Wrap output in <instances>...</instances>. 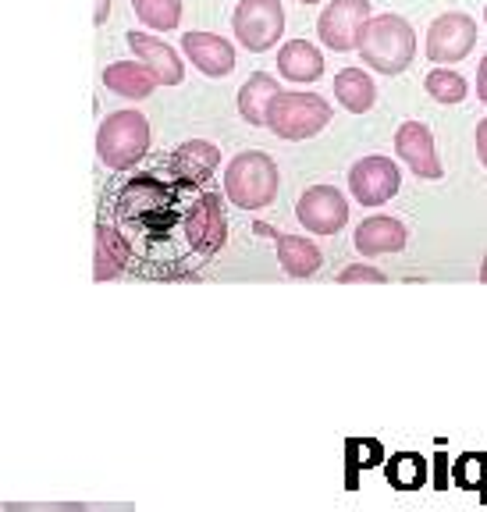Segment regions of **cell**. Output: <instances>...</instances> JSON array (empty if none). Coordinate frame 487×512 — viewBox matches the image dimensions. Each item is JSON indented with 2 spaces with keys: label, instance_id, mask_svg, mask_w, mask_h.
Segmentation results:
<instances>
[{
  "label": "cell",
  "instance_id": "4dcf8cb0",
  "mask_svg": "<svg viewBox=\"0 0 487 512\" xmlns=\"http://www.w3.org/2000/svg\"><path fill=\"white\" fill-rule=\"evenodd\" d=\"M299 4H320V0H299Z\"/></svg>",
  "mask_w": 487,
  "mask_h": 512
},
{
  "label": "cell",
  "instance_id": "8fae6325",
  "mask_svg": "<svg viewBox=\"0 0 487 512\" xmlns=\"http://www.w3.org/2000/svg\"><path fill=\"white\" fill-rule=\"evenodd\" d=\"M395 153L406 160V168L416 178H427V182H438L445 175L438 157V146H434L431 128L424 121H402L399 132H395Z\"/></svg>",
  "mask_w": 487,
  "mask_h": 512
},
{
  "label": "cell",
  "instance_id": "8992f818",
  "mask_svg": "<svg viewBox=\"0 0 487 512\" xmlns=\"http://www.w3.org/2000/svg\"><path fill=\"white\" fill-rule=\"evenodd\" d=\"M235 40L253 54H264L285 32V8L281 0H239V8L232 15Z\"/></svg>",
  "mask_w": 487,
  "mask_h": 512
},
{
  "label": "cell",
  "instance_id": "30bf717a",
  "mask_svg": "<svg viewBox=\"0 0 487 512\" xmlns=\"http://www.w3.org/2000/svg\"><path fill=\"white\" fill-rule=\"evenodd\" d=\"M296 217L313 235H338L349 224V200L335 185H313L299 196Z\"/></svg>",
  "mask_w": 487,
  "mask_h": 512
},
{
  "label": "cell",
  "instance_id": "7402d4cb",
  "mask_svg": "<svg viewBox=\"0 0 487 512\" xmlns=\"http://www.w3.org/2000/svg\"><path fill=\"white\" fill-rule=\"evenodd\" d=\"M132 11L146 29L171 32L182 22V0H132Z\"/></svg>",
  "mask_w": 487,
  "mask_h": 512
},
{
  "label": "cell",
  "instance_id": "52a82bcc",
  "mask_svg": "<svg viewBox=\"0 0 487 512\" xmlns=\"http://www.w3.org/2000/svg\"><path fill=\"white\" fill-rule=\"evenodd\" d=\"M370 0H331L328 8L320 11V22H317V32H320V43L328 50H360V36L370 22Z\"/></svg>",
  "mask_w": 487,
  "mask_h": 512
},
{
  "label": "cell",
  "instance_id": "7a4b0ae2",
  "mask_svg": "<svg viewBox=\"0 0 487 512\" xmlns=\"http://www.w3.org/2000/svg\"><path fill=\"white\" fill-rule=\"evenodd\" d=\"M360 57L381 75L406 72L416 57V32L402 15H374L360 36Z\"/></svg>",
  "mask_w": 487,
  "mask_h": 512
},
{
  "label": "cell",
  "instance_id": "83f0119b",
  "mask_svg": "<svg viewBox=\"0 0 487 512\" xmlns=\"http://www.w3.org/2000/svg\"><path fill=\"white\" fill-rule=\"evenodd\" d=\"M477 96L487 104V54L480 57V68H477Z\"/></svg>",
  "mask_w": 487,
  "mask_h": 512
},
{
  "label": "cell",
  "instance_id": "d6986e66",
  "mask_svg": "<svg viewBox=\"0 0 487 512\" xmlns=\"http://www.w3.org/2000/svg\"><path fill=\"white\" fill-rule=\"evenodd\" d=\"M281 86L264 72H253L246 79V86L239 89V114L249 121V125H267V114H271V104L278 100Z\"/></svg>",
  "mask_w": 487,
  "mask_h": 512
},
{
  "label": "cell",
  "instance_id": "4fadbf2b",
  "mask_svg": "<svg viewBox=\"0 0 487 512\" xmlns=\"http://www.w3.org/2000/svg\"><path fill=\"white\" fill-rule=\"evenodd\" d=\"M253 228H256V235H267V239L278 242V264H281V271L292 274V278H313V274L324 267V253H320L310 239H303V235L278 232L271 224H253Z\"/></svg>",
  "mask_w": 487,
  "mask_h": 512
},
{
  "label": "cell",
  "instance_id": "44dd1931",
  "mask_svg": "<svg viewBox=\"0 0 487 512\" xmlns=\"http://www.w3.org/2000/svg\"><path fill=\"white\" fill-rule=\"evenodd\" d=\"M128 264V253L121 246V239L114 235L111 224H100L96 228V267H93V278L96 281H107V278H118Z\"/></svg>",
  "mask_w": 487,
  "mask_h": 512
},
{
  "label": "cell",
  "instance_id": "5b68a950",
  "mask_svg": "<svg viewBox=\"0 0 487 512\" xmlns=\"http://www.w3.org/2000/svg\"><path fill=\"white\" fill-rule=\"evenodd\" d=\"M328 125H331V104L317 93H285L281 89L278 100L271 104V114H267V128H271L274 136L288 139V143L313 139Z\"/></svg>",
  "mask_w": 487,
  "mask_h": 512
},
{
  "label": "cell",
  "instance_id": "d4e9b609",
  "mask_svg": "<svg viewBox=\"0 0 487 512\" xmlns=\"http://www.w3.org/2000/svg\"><path fill=\"white\" fill-rule=\"evenodd\" d=\"M4 512H89L82 502H8Z\"/></svg>",
  "mask_w": 487,
  "mask_h": 512
},
{
  "label": "cell",
  "instance_id": "f546056e",
  "mask_svg": "<svg viewBox=\"0 0 487 512\" xmlns=\"http://www.w3.org/2000/svg\"><path fill=\"white\" fill-rule=\"evenodd\" d=\"M480 281L487 285V256H484V264H480Z\"/></svg>",
  "mask_w": 487,
  "mask_h": 512
},
{
  "label": "cell",
  "instance_id": "277c9868",
  "mask_svg": "<svg viewBox=\"0 0 487 512\" xmlns=\"http://www.w3.org/2000/svg\"><path fill=\"white\" fill-rule=\"evenodd\" d=\"M150 150V121L139 111H118L100 125L96 132V153L107 168L128 171Z\"/></svg>",
  "mask_w": 487,
  "mask_h": 512
},
{
  "label": "cell",
  "instance_id": "ffe728a7",
  "mask_svg": "<svg viewBox=\"0 0 487 512\" xmlns=\"http://www.w3.org/2000/svg\"><path fill=\"white\" fill-rule=\"evenodd\" d=\"M335 96L349 114H367L377 104V86L363 68H342L335 75Z\"/></svg>",
  "mask_w": 487,
  "mask_h": 512
},
{
  "label": "cell",
  "instance_id": "2e32d148",
  "mask_svg": "<svg viewBox=\"0 0 487 512\" xmlns=\"http://www.w3.org/2000/svg\"><path fill=\"white\" fill-rule=\"evenodd\" d=\"M278 72L281 79L288 82H317L320 75H324V57H320V50L313 47L310 40H292L285 43V47L278 50Z\"/></svg>",
  "mask_w": 487,
  "mask_h": 512
},
{
  "label": "cell",
  "instance_id": "7c38bea8",
  "mask_svg": "<svg viewBox=\"0 0 487 512\" xmlns=\"http://www.w3.org/2000/svg\"><path fill=\"white\" fill-rule=\"evenodd\" d=\"M182 54L200 68L207 79H224L235 72V47L214 32H182Z\"/></svg>",
  "mask_w": 487,
  "mask_h": 512
},
{
  "label": "cell",
  "instance_id": "3957f363",
  "mask_svg": "<svg viewBox=\"0 0 487 512\" xmlns=\"http://www.w3.org/2000/svg\"><path fill=\"white\" fill-rule=\"evenodd\" d=\"M224 192L239 210H264L278 196V164L271 153L246 150L224 171Z\"/></svg>",
  "mask_w": 487,
  "mask_h": 512
},
{
  "label": "cell",
  "instance_id": "ba28073f",
  "mask_svg": "<svg viewBox=\"0 0 487 512\" xmlns=\"http://www.w3.org/2000/svg\"><path fill=\"white\" fill-rule=\"evenodd\" d=\"M402 171L392 157H381V153H370V157L356 160L349 171V192L352 200L363 203V207H381L399 192Z\"/></svg>",
  "mask_w": 487,
  "mask_h": 512
},
{
  "label": "cell",
  "instance_id": "cb8c5ba5",
  "mask_svg": "<svg viewBox=\"0 0 487 512\" xmlns=\"http://www.w3.org/2000/svg\"><path fill=\"white\" fill-rule=\"evenodd\" d=\"M388 477L395 480V488H420V484H424V463L406 452V456L392 459V466H388Z\"/></svg>",
  "mask_w": 487,
  "mask_h": 512
},
{
  "label": "cell",
  "instance_id": "484cf974",
  "mask_svg": "<svg viewBox=\"0 0 487 512\" xmlns=\"http://www.w3.org/2000/svg\"><path fill=\"white\" fill-rule=\"evenodd\" d=\"M338 281H342V285H352V281H374V285H381L384 271H377V267H370V264H352V267H345V271H338Z\"/></svg>",
  "mask_w": 487,
  "mask_h": 512
},
{
  "label": "cell",
  "instance_id": "5bb4252c",
  "mask_svg": "<svg viewBox=\"0 0 487 512\" xmlns=\"http://www.w3.org/2000/svg\"><path fill=\"white\" fill-rule=\"evenodd\" d=\"M128 47L139 57V64H146L157 75L160 86H182L185 64L175 47H168V43L150 36V32H128Z\"/></svg>",
  "mask_w": 487,
  "mask_h": 512
},
{
  "label": "cell",
  "instance_id": "9a60e30c",
  "mask_svg": "<svg viewBox=\"0 0 487 512\" xmlns=\"http://www.w3.org/2000/svg\"><path fill=\"white\" fill-rule=\"evenodd\" d=\"M409 242V228L399 221V217L377 214L367 217V221L356 228V249L363 256H384V253H399Z\"/></svg>",
  "mask_w": 487,
  "mask_h": 512
},
{
  "label": "cell",
  "instance_id": "4316f807",
  "mask_svg": "<svg viewBox=\"0 0 487 512\" xmlns=\"http://www.w3.org/2000/svg\"><path fill=\"white\" fill-rule=\"evenodd\" d=\"M477 157H480V164L487 168V118L477 125Z\"/></svg>",
  "mask_w": 487,
  "mask_h": 512
},
{
  "label": "cell",
  "instance_id": "ac0fdd59",
  "mask_svg": "<svg viewBox=\"0 0 487 512\" xmlns=\"http://www.w3.org/2000/svg\"><path fill=\"white\" fill-rule=\"evenodd\" d=\"M104 86L111 89V93L125 96V100H146V96H150L160 82H157V75L146 68V64L118 61L104 72Z\"/></svg>",
  "mask_w": 487,
  "mask_h": 512
},
{
  "label": "cell",
  "instance_id": "6da1fadb",
  "mask_svg": "<svg viewBox=\"0 0 487 512\" xmlns=\"http://www.w3.org/2000/svg\"><path fill=\"white\" fill-rule=\"evenodd\" d=\"M118 214L121 228H114V235L128 256H139L143 274H157V260H171V274H182L210 260L224 242L217 196L178 175L171 185L146 178L132 182L121 192Z\"/></svg>",
  "mask_w": 487,
  "mask_h": 512
},
{
  "label": "cell",
  "instance_id": "9c48e42d",
  "mask_svg": "<svg viewBox=\"0 0 487 512\" xmlns=\"http://www.w3.org/2000/svg\"><path fill=\"white\" fill-rule=\"evenodd\" d=\"M473 47H477V22L463 11H445L427 29V57L441 68L470 57Z\"/></svg>",
  "mask_w": 487,
  "mask_h": 512
},
{
  "label": "cell",
  "instance_id": "1f68e13d",
  "mask_svg": "<svg viewBox=\"0 0 487 512\" xmlns=\"http://www.w3.org/2000/svg\"><path fill=\"white\" fill-rule=\"evenodd\" d=\"M484 22H487V8H484Z\"/></svg>",
  "mask_w": 487,
  "mask_h": 512
},
{
  "label": "cell",
  "instance_id": "f1b7e54d",
  "mask_svg": "<svg viewBox=\"0 0 487 512\" xmlns=\"http://www.w3.org/2000/svg\"><path fill=\"white\" fill-rule=\"evenodd\" d=\"M111 15V0H93V25H104Z\"/></svg>",
  "mask_w": 487,
  "mask_h": 512
},
{
  "label": "cell",
  "instance_id": "e0dca14e",
  "mask_svg": "<svg viewBox=\"0 0 487 512\" xmlns=\"http://www.w3.org/2000/svg\"><path fill=\"white\" fill-rule=\"evenodd\" d=\"M217 164H221V150L214 143H207V139H192V143L178 146L171 153V171L178 178H189V182L210 178L217 171Z\"/></svg>",
  "mask_w": 487,
  "mask_h": 512
},
{
  "label": "cell",
  "instance_id": "603a6c76",
  "mask_svg": "<svg viewBox=\"0 0 487 512\" xmlns=\"http://www.w3.org/2000/svg\"><path fill=\"white\" fill-rule=\"evenodd\" d=\"M424 86L438 104H463L466 93H470L466 79L459 72H452V68H431V75L424 79Z\"/></svg>",
  "mask_w": 487,
  "mask_h": 512
}]
</instances>
